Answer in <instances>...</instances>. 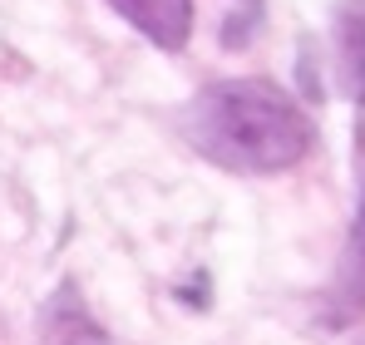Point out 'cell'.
<instances>
[{
    "label": "cell",
    "mask_w": 365,
    "mask_h": 345,
    "mask_svg": "<svg viewBox=\"0 0 365 345\" xmlns=\"http://www.w3.org/2000/svg\"><path fill=\"white\" fill-rule=\"evenodd\" d=\"M40 345H114V341H109V331L89 316L84 296L64 282V287L45 301V311H40Z\"/></svg>",
    "instance_id": "cell-4"
},
{
    "label": "cell",
    "mask_w": 365,
    "mask_h": 345,
    "mask_svg": "<svg viewBox=\"0 0 365 345\" xmlns=\"http://www.w3.org/2000/svg\"><path fill=\"white\" fill-rule=\"evenodd\" d=\"M336 84L365 109V0H346L336 10Z\"/></svg>",
    "instance_id": "cell-5"
},
{
    "label": "cell",
    "mask_w": 365,
    "mask_h": 345,
    "mask_svg": "<svg viewBox=\"0 0 365 345\" xmlns=\"http://www.w3.org/2000/svg\"><path fill=\"white\" fill-rule=\"evenodd\" d=\"M365 311V187H361V207L346 237V252L336 262V277L326 287V326H351Z\"/></svg>",
    "instance_id": "cell-2"
},
{
    "label": "cell",
    "mask_w": 365,
    "mask_h": 345,
    "mask_svg": "<svg viewBox=\"0 0 365 345\" xmlns=\"http://www.w3.org/2000/svg\"><path fill=\"white\" fill-rule=\"evenodd\" d=\"M182 138L217 168L267 177L311 153L316 123L272 79H222L192 94L182 109Z\"/></svg>",
    "instance_id": "cell-1"
},
{
    "label": "cell",
    "mask_w": 365,
    "mask_h": 345,
    "mask_svg": "<svg viewBox=\"0 0 365 345\" xmlns=\"http://www.w3.org/2000/svg\"><path fill=\"white\" fill-rule=\"evenodd\" d=\"M262 25V0H237L232 10V25H227V45H242L247 35Z\"/></svg>",
    "instance_id": "cell-6"
},
{
    "label": "cell",
    "mask_w": 365,
    "mask_h": 345,
    "mask_svg": "<svg viewBox=\"0 0 365 345\" xmlns=\"http://www.w3.org/2000/svg\"><path fill=\"white\" fill-rule=\"evenodd\" d=\"M119 10V20H128L148 45L178 55L192 40V0H109Z\"/></svg>",
    "instance_id": "cell-3"
}]
</instances>
